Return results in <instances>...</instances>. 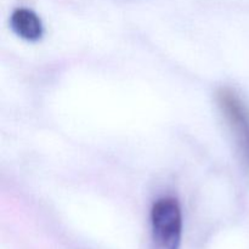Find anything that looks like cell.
Listing matches in <instances>:
<instances>
[{
  "label": "cell",
  "instance_id": "1",
  "mask_svg": "<svg viewBox=\"0 0 249 249\" xmlns=\"http://www.w3.org/2000/svg\"><path fill=\"white\" fill-rule=\"evenodd\" d=\"M182 216L179 202L163 197L151 209L152 249H179L181 243Z\"/></svg>",
  "mask_w": 249,
  "mask_h": 249
},
{
  "label": "cell",
  "instance_id": "2",
  "mask_svg": "<svg viewBox=\"0 0 249 249\" xmlns=\"http://www.w3.org/2000/svg\"><path fill=\"white\" fill-rule=\"evenodd\" d=\"M216 102L249 169V106L230 88L218 90Z\"/></svg>",
  "mask_w": 249,
  "mask_h": 249
},
{
  "label": "cell",
  "instance_id": "3",
  "mask_svg": "<svg viewBox=\"0 0 249 249\" xmlns=\"http://www.w3.org/2000/svg\"><path fill=\"white\" fill-rule=\"evenodd\" d=\"M11 28L22 39L36 41L43 36V23L38 15L26 7L16 9L10 18Z\"/></svg>",
  "mask_w": 249,
  "mask_h": 249
}]
</instances>
